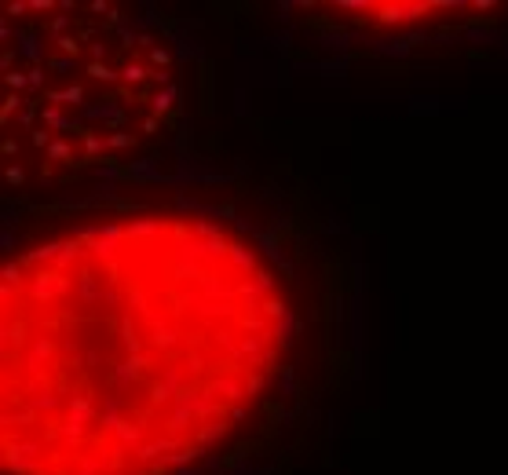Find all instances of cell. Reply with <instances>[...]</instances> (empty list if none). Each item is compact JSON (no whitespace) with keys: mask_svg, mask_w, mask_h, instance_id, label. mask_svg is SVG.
Segmentation results:
<instances>
[{"mask_svg":"<svg viewBox=\"0 0 508 475\" xmlns=\"http://www.w3.org/2000/svg\"><path fill=\"white\" fill-rule=\"evenodd\" d=\"M289 348V289L235 223L146 209L40 234L0 271L4 475H183Z\"/></svg>","mask_w":508,"mask_h":475,"instance_id":"6da1fadb","label":"cell"},{"mask_svg":"<svg viewBox=\"0 0 508 475\" xmlns=\"http://www.w3.org/2000/svg\"><path fill=\"white\" fill-rule=\"evenodd\" d=\"M179 124L168 33L110 0H8L0 15V180L40 201L146 165Z\"/></svg>","mask_w":508,"mask_h":475,"instance_id":"7a4b0ae2","label":"cell"},{"mask_svg":"<svg viewBox=\"0 0 508 475\" xmlns=\"http://www.w3.org/2000/svg\"><path fill=\"white\" fill-rule=\"evenodd\" d=\"M304 11L311 26H336V30H351L366 37L398 40L420 30L475 23L490 8L483 4H311Z\"/></svg>","mask_w":508,"mask_h":475,"instance_id":"3957f363","label":"cell"}]
</instances>
